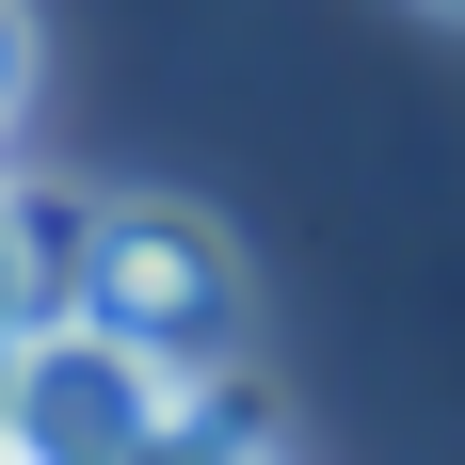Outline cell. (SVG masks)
Here are the masks:
<instances>
[{"label":"cell","instance_id":"2","mask_svg":"<svg viewBox=\"0 0 465 465\" xmlns=\"http://www.w3.org/2000/svg\"><path fill=\"white\" fill-rule=\"evenodd\" d=\"M209 385L225 370H177V353L81 322V305H48V322L0 337V465H129L177 418H209Z\"/></svg>","mask_w":465,"mask_h":465},{"label":"cell","instance_id":"1","mask_svg":"<svg viewBox=\"0 0 465 465\" xmlns=\"http://www.w3.org/2000/svg\"><path fill=\"white\" fill-rule=\"evenodd\" d=\"M64 305L144 353H177V370H241V322H257V289H241L225 225L177 209V193H81V225H64Z\"/></svg>","mask_w":465,"mask_h":465},{"label":"cell","instance_id":"6","mask_svg":"<svg viewBox=\"0 0 465 465\" xmlns=\"http://www.w3.org/2000/svg\"><path fill=\"white\" fill-rule=\"evenodd\" d=\"M241 465H273V450H257V433H241Z\"/></svg>","mask_w":465,"mask_h":465},{"label":"cell","instance_id":"3","mask_svg":"<svg viewBox=\"0 0 465 465\" xmlns=\"http://www.w3.org/2000/svg\"><path fill=\"white\" fill-rule=\"evenodd\" d=\"M64 225H81V193H16L0 177V337L64 305Z\"/></svg>","mask_w":465,"mask_h":465},{"label":"cell","instance_id":"5","mask_svg":"<svg viewBox=\"0 0 465 465\" xmlns=\"http://www.w3.org/2000/svg\"><path fill=\"white\" fill-rule=\"evenodd\" d=\"M48 81V48H33V0H0V144H16V113H33Z\"/></svg>","mask_w":465,"mask_h":465},{"label":"cell","instance_id":"4","mask_svg":"<svg viewBox=\"0 0 465 465\" xmlns=\"http://www.w3.org/2000/svg\"><path fill=\"white\" fill-rule=\"evenodd\" d=\"M129 465H241V401H225V385H209V418H177V433H161V450H129Z\"/></svg>","mask_w":465,"mask_h":465},{"label":"cell","instance_id":"7","mask_svg":"<svg viewBox=\"0 0 465 465\" xmlns=\"http://www.w3.org/2000/svg\"><path fill=\"white\" fill-rule=\"evenodd\" d=\"M433 16H465V0H433Z\"/></svg>","mask_w":465,"mask_h":465}]
</instances>
